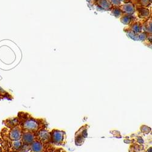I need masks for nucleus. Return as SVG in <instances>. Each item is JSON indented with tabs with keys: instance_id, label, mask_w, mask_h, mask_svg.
Segmentation results:
<instances>
[{
	"instance_id": "nucleus-14",
	"label": "nucleus",
	"mask_w": 152,
	"mask_h": 152,
	"mask_svg": "<svg viewBox=\"0 0 152 152\" xmlns=\"http://www.w3.org/2000/svg\"><path fill=\"white\" fill-rule=\"evenodd\" d=\"M108 1L113 7H119L121 5V3L119 0H108Z\"/></svg>"
},
{
	"instance_id": "nucleus-2",
	"label": "nucleus",
	"mask_w": 152,
	"mask_h": 152,
	"mask_svg": "<svg viewBox=\"0 0 152 152\" xmlns=\"http://www.w3.org/2000/svg\"><path fill=\"white\" fill-rule=\"evenodd\" d=\"M119 7L123 14L133 15L136 12V6L131 2L121 4Z\"/></svg>"
},
{
	"instance_id": "nucleus-4",
	"label": "nucleus",
	"mask_w": 152,
	"mask_h": 152,
	"mask_svg": "<svg viewBox=\"0 0 152 152\" xmlns=\"http://www.w3.org/2000/svg\"><path fill=\"white\" fill-rule=\"evenodd\" d=\"M96 6L105 11H111L113 6L108 2V0H98L95 3Z\"/></svg>"
},
{
	"instance_id": "nucleus-8",
	"label": "nucleus",
	"mask_w": 152,
	"mask_h": 152,
	"mask_svg": "<svg viewBox=\"0 0 152 152\" xmlns=\"http://www.w3.org/2000/svg\"><path fill=\"white\" fill-rule=\"evenodd\" d=\"M142 30L149 34H151V20H147L144 21L143 26H142Z\"/></svg>"
},
{
	"instance_id": "nucleus-12",
	"label": "nucleus",
	"mask_w": 152,
	"mask_h": 152,
	"mask_svg": "<svg viewBox=\"0 0 152 152\" xmlns=\"http://www.w3.org/2000/svg\"><path fill=\"white\" fill-rule=\"evenodd\" d=\"M149 36H150L149 34L146 32H141L138 34V40L141 42H146Z\"/></svg>"
},
{
	"instance_id": "nucleus-5",
	"label": "nucleus",
	"mask_w": 152,
	"mask_h": 152,
	"mask_svg": "<svg viewBox=\"0 0 152 152\" xmlns=\"http://www.w3.org/2000/svg\"><path fill=\"white\" fill-rule=\"evenodd\" d=\"M120 22L125 25H130L132 23H133L135 21H137L136 17H135L133 15H127V14H123L120 18Z\"/></svg>"
},
{
	"instance_id": "nucleus-17",
	"label": "nucleus",
	"mask_w": 152,
	"mask_h": 152,
	"mask_svg": "<svg viewBox=\"0 0 152 152\" xmlns=\"http://www.w3.org/2000/svg\"><path fill=\"white\" fill-rule=\"evenodd\" d=\"M20 146V143L19 142H15V147H16V148H19V147Z\"/></svg>"
},
{
	"instance_id": "nucleus-13",
	"label": "nucleus",
	"mask_w": 152,
	"mask_h": 152,
	"mask_svg": "<svg viewBox=\"0 0 152 152\" xmlns=\"http://www.w3.org/2000/svg\"><path fill=\"white\" fill-rule=\"evenodd\" d=\"M33 139H34L33 135L30 133L25 134L23 136V140L24 142H26V143H30L31 142L33 141Z\"/></svg>"
},
{
	"instance_id": "nucleus-1",
	"label": "nucleus",
	"mask_w": 152,
	"mask_h": 152,
	"mask_svg": "<svg viewBox=\"0 0 152 152\" xmlns=\"http://www.w3.org/2000/svg\"><path fill=\"white\" fill-rule=\"evenodd\" d=\"M136 12L138 17L143 20V21L149 20L151 18V11L148 8L136 7Z\"/></svg>"
},
{
	"instance_id": "nucleus-6",
	"label": "nucleus",
	"mask_w": 152,
	"mask_h": 152,
	"mask_svg": "<svg viewBox=\"0 0 152 152\" xmlns=\"http://www.w3.org/2000/svg\"><path fill=\"white\" fill-rule=\"evenodd\" d=\"M63 133L59 131H55L53 133L52 139L54 143L55 144H60V142L63 141Z\"/></svg>"
},
{
	"instance_id": "nucleus-7",
	"label": "nucleus",
	"mask_w": 152,
	"mask_h": 152,
	"mask_svg": "<svg viewBox=\"0 0 152 152\" xmlns=\"http://www.w3.org/2000/svg\"><path fill=\"white\" fill-rule=\"evenodd\" d=\"M136 7H147L148 8L151 6V3L150 0H133L132 1Z\"/></svg>"
},
{
	"instance_id": "nucleus-9",
	"label": "nucleus",
	"mask_w": 152,
	"mask_h": 152,
	"mask_svg": "<svg viewBox=\"0 0 152 152\" xmlns=\"http://www.w3.org/2000/svg\"><path fill=\"white\" fill-rule=\"evenodd\" d=\"M111 14L116 18H120L123 14L119 7H113L111 10Z\"/></svg>"
},
{
	"instance_id": "nucleus-16",
	"label": "nucleus",
	"mask_w": 152,
	"mask_h": 152,
	"mask_svg": "<svg viewBox=\"0 0 152 152\" xmlns=\"http://www.w3.org/2000/svg\"><path fill=\"white\" fill-rule=\"evenodd\" d=\"M120 3H131V0H119Z\"/></svg>"
},
{
	"instance_id": "nucleus-15",
	"label": "nucleus",
	"mask_w": 152,
	"mask_h": 152,
	"mask_svg": "<svg viewBox=\"0 0 152 152\" xmlns=\"http://www.w3.org/2000/svg\"><path fill=\"white\" fill-rule=\"evenodd\" d=\"M20 132H19L17 130H15L13 132H12L11 133V138L14 139H19V138H20Z\"/></svg>"
},
{
	"instance_id": "nucleus-10",
	"label": "nucleus",
	"mask_w": 152,
	"mask_h": 152,
	"mask_svg": "<svg viewBox=\"0 0 152 152\" xmlns=\"http://www.w3.org/2000/svg\"><path fill=\"white\" fill-rule=\"evenodd\" d=\"M37 122H36L34 120H29L27 121L26 123H25V127L27 129H29V130H35L37 128L38 125H37Z\"/></svg>"
},
{
	"instance_id": "nucleus-11",
	"label": "nucleus",
	"mask_w": 152,
	"mask_h": 152,
	"mask_svg": "<svg viewBox=\"0 0 152 152\" xmlns=\"http://www.w3.org/2000/svg\"><path fill=\"white\" fill-rule=\"evenodd\" d=\"M32 148L34 152H40L43 150V146L40 142H35L32 144Z\"/></svg>"
},
{
	"instance_id": "nucleus-3",
	"label": "nucleus",
	"mask_w": 152,
	"mask_h": 152,
	"mask_svg": "<svg viewBox=\"0 0 152 152\" xmlns=\"http://www.w3.org/2000/svg\"><path fill=\"white\" fill-rule=\"evenodd\" d=\"M143 22L140 21H135L132 23L130 25H128L127 28L130 30L131 31L133 32L136 34H139L141 32H142V26H143Z\"/></svg>"
},
{
	"instance_id": "nucleus-18",
	"label": "nucleus",
	"mask_w": 152,
	"mask_h": 152,
	"mask_svg": "<svg viewBox=\"0 0 152 152\" xmlns=\"http://www.w3.org/2000/svg\"><path fill=\"white\" fill-rule=\"evenodd\" d=\"M132 1H133V0H131V3H132Z\"/></svg>"
}]
</instances>
